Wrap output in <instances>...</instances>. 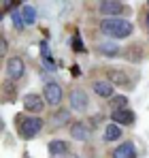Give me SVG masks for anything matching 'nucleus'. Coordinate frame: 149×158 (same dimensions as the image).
<instances>
[{
    "label": "nucleus",
    "instance_id": "16",
    "mask_svg": "<svg viewBox=\"0 0 149 158\" xmlns=\"http://www.w3.org/2000/svg\"><path fill=\"white\" fill-rule=\"evenodd\" d=\"M98 52L102 53V56H117L119 53V47H117V43H100L98 45Z\"/></svg>",
    "mask_w": 149,
    "mask_h": 158
},
{
    "label": "nucleus",
    "instance_id": "8",
    "mask_svg": "<svg viewBox=\"0 0 149 158\" xmlns=\"http://www.w3.org/2000/svg\"><path fill=\"white\" fill-rule=\"evenodd\" d=\"M107 75L111 77V83H117L122 88H132V83H134V79L130 77L124 69H109Z\"/></svg>",
    "mask_w": 149,
    "mask_h": 158
},
{
    "label": "nucleus",
    "instance_id": "2",
    "mask_svg": "<svg viewBox=\"0 0 149 158\" xmlns=\"http://www.w3.org/2000/svg\"><path fill=\"white\" fill-rule=\"evenodd\" d=\"M43 126H45V122L38 118V115H26V118H22L19 120V128H17V132H19V137L22 139H34V137H38V132L43 131Z\"/></svg>",
    "mask_w": 149,
    "mask_h": 158
},
{
    "label": "nucleus",
    "instance_id": "10",
    "mask_svg": "<svg viewBox=\"0 0 149 158\" xmlns=\"http://www.w3.org/2000/svg\"><path fill=\"white\" fill-rule=\"evenodd\" d=\"M92 90H94V94H98L100 98H107V101H111L113 94H115L113 83H111V81H102V79H96V81L92 83Z\"/></svg>",
    "mask_w": 149,
    "mask_h": 158
},
{
    "label": "nucleus",
    "instance_id": "14",
    "mask_svg": "<svg viewBox=\"0 0 149 158\" xmlns=\"http://www.w3.org/2000/svg\"><path fill=\"white\" fill-rule=\"evenodd\" d=\"M122 135H124V128L119 126V124H107L104 126V132H102V137H104V141H117V139H122Z\"/></svg>",
    "mask_w": 149,
    "mask_h": 158
},
{
    "label": "nucleus",
    "instance_id": "9",
    "mask_svg": "<svg viewBox=\"0 0 149 158\" xmlns=\"http://www.w3.org/2000/svg\"><path fill=\"white\" fill-rule=\"evenodd\" d=\"M111 122L119 126H130L134 124V111L132 109H115L111 111Z\"/></svg>",
    "mask_w": 149,
    "mask_h": 158
},
{
    "label": "nucleus",
    "instance_id": "7",
    "mask_svg": "<svg viewBox=\"0 0 149 158\" xmlns=\"http://www.w3.org/2000/svg\"><path fill=\"white\" fill-rule=\"evenodd\" d=\"M6 75L13 79V81L15 79H22L26 75V64L19 56H13V58L6 60Z\"/></svg>",
    "mask_w": 149,
    "mask_h": 158
},
{
    "label": "nucleus",
    "instance_id": "6",
    "mask_svg": "<svg viewBox=\"0 0 149 158\" xmlns=\"http://www.w3.org/2000/svg\"><path fill=\"white\" fill-rule=\"evenodd\" d=\"M126 11H128V6L122 4V2H115V0H102V2H98V13L109 15V17H119Z\"/></svg>",
    "mask_w": 149,
    "mask_h": 158
},
{
    "label": "nucleus",
    "instance_id": "5",
    "mask_svg": "<svg viewBox=\"0 0 149 158\" xmlns=\"http://www.w3.org/2000/svg\"><path fill=\"white\" fill-rule=\"evenodd\" d=\"M45 96H41V94H36V92H30V94H26L24 96V109L26 111H30V115H38L43 109H45Z\"/></svg>",
    "mask_w": 149,
    "mask_h": 158
},
{
    "label": "nucleus",
    "instance_id": "4",
    "mask_svg": "<svg viewBox=\"0 0 149 158\" xmlns=\"http://www.w3.org/2000/svg\"><path fill=\"white\" fill-rule=\"evenodd\" d=\"M43 94H45V103L49 107H58L64 98V90L58 81H47L43 88Z\"/></svg>",
    "mask_w": 149,
    "mask_h": 158
},
{
    "label": "nucleus",
    "instance_id": "17",
    "mask_svg": "<svg viewBox=\"0 0 149 158\" xmlns=\"http://www.w3.org/2000/svg\"><path fill=\"white\" fill-rule=\"evenodd\" d=\"M109 105L113 107V111H115V109H128V98L122 96V94H117V96H113V98L109 101Z\"/></svg>",
    "mask_w": 149,
    "mask_h": 158
},
{
    "label": "nucleus",
    "instance_id": "20",
    "mask_svg": "<svg viewBox=\"0 0 149 158\" xmlns=\"http://www.w3.org/2000/svg\"><path fill=\"white\" fill-rule=\"evenodd\" d=\"M73 49H74V52H83V45H81L79 34H74V36H73Z\"/></svg>",
    "mask_w": 149,
    "mask_h": 158
},
{
    "label": "nucleus",
    "instance_id": "24",
    "mask_svg": "<svg viewBox=\"0 0 149 158\" xmlns=\"http://www.w3.org/2000/svg\"><path fill=\"white\" fill-rule=\"evenodd\" d=\"M74 158H79V156H74Z\"/></svg>",
    "mask_w": 149,
    "mask_h": 158
},
{
    "label": "nucleus",
    "instance_id": "12",
    "mask_svg": "<svg viewBox=\"0 0 149 158\" xmlns=\"http://www.w3.org/2000/svg\"><path fill=\"white\" fill-rule=\"evenodd\" d=\"M70 137L74 141H87L90 139V126L85 122H73L70 124Z\"/></svg>",
    "mask_w": 149,
    "mask_h": 158
},
{
    "label": "nucleus",
    "instance_id": "23",
    "mask_svg": "<svg viewBox=\"0 0 149 158\" xmlns=\"http://www.w3.org/2000/svg\"><path fill=\"white\" fill-rule=\"evenodd\" d=\"M147 6H149V2H147Z\"/></svg>",
    "mask_w": 149,
    "mask_h": 158
},
{
    "label": "nucleus",
    "instance_id": "1",
    "mask_svg": "<svg viewBox=\"0 0 149 158\" xmlns=\"http://www.w3.org/2000/svg\"><path fill=\"white\" fill-rule=\"evenodd\" d=\"M100 32L109 39H128L134 32V26L124 17H104L100 22Z\"/></svg>",
    "mask_w": 149,
    "mask_h": 158
},
{
    "label": "nucleus",
    "instance_id": "18",
    "mask_svg": "<svg viewBox=\"0 0 149 158\" xmlns=\"http://www.w3.org/2000/svg\"><path fill=\"white\" fill-rule=\"evenodd\" d=\"M11 22H13V28H15V30H24L26 28V22H24V17H22V11H13V13H11Z\"/></svg>",
    "mask_w": 149,
    "mask_h": 158
},
{
    "label": "nucleus",
    "instance_id": "15",
    "mask_svg": "<svg viewBox=\"0 0 149 158\" xmlns=\"http://www.w3.org/2000/svg\"><path fill=\"white\" fill-rule=\"evenodd\" d=\"M22 17H24L26 24H34L36 22V9L32 4H24L22 6Z\"/></svg>",
    "mask_w": 149,
    "mask_h": 158
},
{
    "label": "nucleus",
    "instance_id": "21",
    "mask_svg": "<svg viewBox=\"0 0 149 158\" xmlns=\"http://www.w3.org/2000/svg\"><path fill=\"white\" fill-rule=\"evenodd\" d=\"M43 64H45V69H49L51 73H53V71H55V64H53V62H51V58H45V60H43Z\"/></svg>",
    "mask_w": 149,
    "mask_h": 158
},
{
    "label": "nucleus",
    "instance_id": "19",
    "mask_svg": "<svg viewBox=\"0 0 149 158\" xmlns=\"http://www.w3.org/2000/svg\"><path fill=\"white\" fill-rule=\"evenodd\" d=\"M68 120H70V111H66V109H60V111L55 113V126H64Z\"/></svg>",
    "mask_w": 149,
    "mask_h": 158
},
{
    "label": "nucleus",
    "instance_id": "11",
    "mask_svg": "<svg viewBox=\"0 0 149 158\" xmlns=\"http://www.w3.org/2000/svg\"><path fill=\"white\" fill-rule=\"evenodd\" d=\"M113 158H136V145L132 141H124L113 150Z\"/></svg>",
    "mask_w": 149,
    "mask_h": 158
},
{
    "label": "nucleus",
    "instance_id": "3",
    "mask_svg": "<svg viewBox=\"0 0 149 158\" xmlns=\"http://www.w3.org/2000/svg\"><path fill=\"white\" fill-rule=\"evenodd\" d=\"M68 103H70V109H73V111H87V107H90V96H87V92H85L83 88L74 85L73 90L68 92Z\"/></svg>",
    "mask_w": 149,
    "mask_h": 158
},
{
    "label": "nucleus",
    "instance_id": "22",
    "mask_svg": "<svg viewBox=\"0 0 149 158\" xmlns=\"http://www.w3.org/2000/svg\"><path fill=\"white\" fill-rule=\"evenodd\" d=\"M145 26L149 28V13H147V15H145Z\"/></svg>",
    "mask_w": 149,
    "mask_h": 158
},
{
    "label": "nucleus",
    "instance_id": "13",
    "mask_svg": "<svg viewBox=\"0 0 149 158\" xmlns=\"http://www.w3.org/2000/svg\"><path fill=\"white\" fill-rule=\"evenodd\" d=\"M47 150H49V154L53 158L62 156V154H68V143L66 141H62V139H53L47 143Z\"/></svg>",
    "mask_w": 149,
    "mask_h": 158
}]
</instances>
